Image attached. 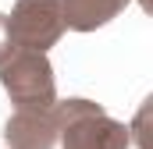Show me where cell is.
<instances>
[{
    "label": "cell",
    "mask_w": 153,
    "mask_h": 149,
    "mask_svg": "<svg viewBox=\"0 0 153 149\" xmlns=\"http://www.w3.org/2000/svg\"><path fill=\"white\" fill-rule=\"evenodd\" d=\"M0 85L11 96L14 110H50L57 103L53 64L39 50H14L0 64Z\"/></svg>",
    "instance_id": "2"
},
{
    "label": "cell",
    "mask_w": 153,
    "mask_h": 149,
    "mask_svg": "<svg viewBox=\"0 0 153 149\" xmlns=\"http://www.w3.org/2000/svg\"><path fill=\"white\" fill-rule=\"evenodd\" d=\"M7 149H53L57 146V121L50 110H14L4 124Z\"/></svg>",
    "instance_id": "4"
},
{
    "label": "cell",
    "mask_w": 153,
    "mask_h": 149,
    "mask_svg": "<svg viewBox=\"0 0 153 149\" xmlns=\"http://www.w3.org/2000/svg\"><path fill=\"white\" fill-rule=\"evenodd\" d=\"M57 121V142L64 149H128L132 146V128L114 121L93 100H57L53 103Z\"/></svg>",
    "instance_id": "1"
},
{
    "label": "cell",
    "mask_w": 153,
    "mask_h": 149,
    "mask_svg": "<svg viewBox=\"0 0 153 149\" xmlns=\"http://www.w3.org/2000/svg\"><path fill=\"white\" fill-rule=\"evenodd\" d=\"M128 4L132 0H61V18L71 32H96L114 21Z\"/></svg>",
    "instance_id": "5"
},
{
    "label": "cell",
    "mask_w": 153,
    "mask_h": 149,
    "mask_svg": "<svg viewBox=\"0 0 153 149\" xmlns=\"http://www.w3.org/2000/svg\"><path fill=\"white\" fill-rule=\"evenodd\" d=\"M18 46H14V36H11V25H7V14H0V64L14 53Z\"/></svg>",
    "instance_id": "6"
},
{
    "label": "cell",
    "mask_w": 153,
    "mask_h": 149,
    "mask_svg": "<svg viewBox=\"0 0 153 149\" xmlns=\"http://www.w3.org/2000/svg\"><path fill=\"white\" fill-rule=\"evenodd\" d=\"M7 25H11V36H14L18 50L46 53L64 36L61 0H14V7L7 14Z\"/></svg>",
    "instance_id": "3"
}]
</instances>
